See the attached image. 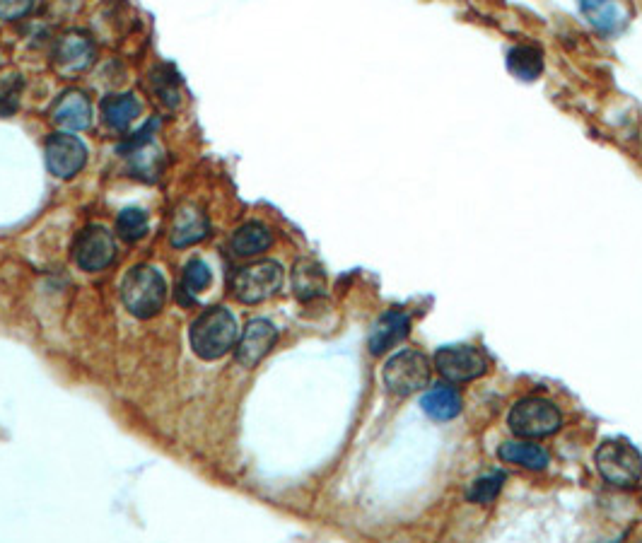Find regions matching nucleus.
I'll return each mask as SVG.
<instances>
[{
	"mask_svg": "<svg viewBox=\"0 0 642 543\" xmlns=\"http://www.w3.org/2000/svg\"><path fill=\"white\" fill-rule=\"evenodd\" d=\"M237 338V321L225 307L206 309L189 329L191 348L201 360H220L235 348Z\"/></svg>",
	"mask_w": 642,
	"mask_h": 543,
	"instance_id": "1",
	"label": "nucleus"
},
{
	"mask_svg": "<svg viewBox=\"0 0 642 543\" xmlns=\"http://www.w3.org/2000/svg\"><path fill=\"white\" fill-rule=\"evenodd\" d=\"M121 300L138 319H153L167 302L165 276L153 266H136L121 280Z\"/></svg>",
	"mask_w": 642,
	"mask_h": 543,
	"instance_id": "2",
	"label": "nucleus"
},
{
	"mask_svg": "<svg viewBox=\"0 0 642 543\" xmlns=\"http://www.w3.org/2000/svg\"><path fill=\"white\" fill-rule=\"evenodd\" d=\"M594 464L599 476L616 488H633L642 478V454L623 437L601 442Z\"/></svg>",
	"mask_w": 642,
	"mask_h": 543,
	"instance_id": "3",
	"label": "nucleus"
},
{
	"mask_svg": "<svg viewBox=\"0 0 642 543\" xmlns=\"http://www.w3.org/2000/svg\"><path fill=\"white\" fill-rule=\"evenodd\" d=\"M384 384L391 394L411 396L416 391H423L433 377V362L425 353L416 348H406L401 353L391 355L384 365Z\"/></svg>",
	"mask_w": 642,
	"mask_h": 543,
	"instance_id": "4",
	"label": "nucleus"
},
{
	"mask_svg": "<svg viewBox=\"0 0 642 543\" xmlns=\"http://www.w3.org/2000/svg\"><path fill=\"white\" fill-rule=\"evenodd\" d=\"M507 425L517 437L536 440V437L556 435L560 425H563V416H560L558 406L553 401L541 399V396H529V399L517 401L512 406Z\"/></svg>",
	"mask_w": 642,
	"mask_h": 543,
	"instance_id": "5",
	"label": "nucleus"
},
{
	"mask_svg": "<svg viewBox=\"0 0 642 543\" xmlns=\"http://www.w3.org/2000/svg\"><path fill=\"white\" fill-rule=\"evenodd\" d=\"M285 280V271L278 261H259V264L239 268L232 278V295L242 305H259L273 297Z\"/></svg>",
	"mask_w": 642,
	"mask_h": 543,
	"instance_id": "6",
	"label": "nucleus"
},
{
	"mask_svg": "<svg viewBox=\"0 0 642 543\" xmlns=\"http://www.w3.org/2000/svg\"><path fill=\"white\" fill-rule=\"evenodd\" d=\"M433 365L447 382L464 384L486 375L490 360L476 346H445L435 353Z\"/></svg>",
	"mask_w": 642,
	"mask_h": 543,
	"instance_id": "7",
	"label": "nucleus"
},
{
	"mask_svg": "<svg viewBox=\"0 0 642 543\" xmlns=\"http://www.w3.org/2000/svg\"><path fill=\"white\" fill-rule=\"evenodd\" d=\"M73 259L83 271L97 273L114 264L116 239L107 227L87 225L73 244Z\"/></svg>",
	"mask_w": 642,
	"mask_h": 543,
	"instance_id": "8",
	"label": "nucleus"
},
{
	"mask_svg": "<svg viewBox=\"0 0 642 543\" xmlns=\"http://www.w3.org/2000/svg\"><path fill=\"white\" fill-rule=\"evenodd\" d=\"M44 157L49 172L58 179H73L87 162L85 143L73 133H51L46 138Z\"/></svg>",
	"mask_w": 642,
	"mask_h": 543,
	"instance_id": "9",
	"label": "nucleus"
},
{
	"mask_svg": "<svg viewBox=\"0 0 642 543\" xmlns=\"http://www.w3.org/2000/svg\"><path fill=\"white\" fill-rule=\"evenodd\" d=\"M278 341L276 326L268 319H252L244 326L242 336L235 348V360L242 367H256L261 360L271 353Z\"/></svg>",
	"mask_w": 642,
	"mask_h": 543,
	"instance_id": "10",
	"label": "nucleus"
},
{
	"mask_svg": "<svg viewBox=\"0 0 642 543\" xmlns=\"http://www.w3.org/2000/svg\"><path fill=\"white\" fill-rule=\"evenodd\" d=\"M92 58H95V44L83 32H68L56 42L54 66L63 75L83 73L92 66Z\"/></svg>",
	"mask_w": 642,
	"mask_h": 543,
	"instance_id": "11",
	"label": "nucleus"
},
{
	"mask_svg": "<svg viewBox=\"0 0 642 543\" xmlns=\"http://www.w3.org/2000/svg\"><path fill=\"white\" fill-rule=\"evenodd\" d=\"M208 235H210V220L201 208L194 206V203H186V206L177 210L172 223V235H169V239H172V247L177 249L191 247V244L203 242Z\"/></svg>",
	"mask_w": 642,
	"mask_h": 543,
	"instance_id": "12",
	"label": "nucleus"
},
{
	"mask_svg": "<svg viewBox=\"0 0 642 543\" xmlns=\"http://www.w3.org/2000/svg\"><path fill=\"white\" fill-rule=\"evenodd\" d=\"M51 119L61 128H66V131H85L92 121L90 99L80 90L63 92L61 99L56 102L54 112H51Z\"/></svg>",
	"mask_w": 642,
	"mask_h": 543,
	"instance_id": "13",
	"label": "nucleus"
},
{
	"mask_svg": "<svg viewBox=\"0 0 642 543\" xmlns=\"http://www.w3.org/2000/svg\"><path fill=\"white\" fill-rule=\"evenodd\" d=\"M326 288H329V280H326V271L319 261L300 259L293 266V293L297 300H317V297L326 295Z\"/></svg>",
	"mask_w": 642,
	"mask_h": 543,
	"instance_id": "14",
	"label": "nucleus"
},
{
	"mask_svg": "<svg viewBox=\"0 0 642 543\" xmlns=\"http://www.w3.org/2000/svg\"><path fill=\"white\" fill-rule=\"evenodd\" d=\"M411 331V319L404 312H387L382 319L377 321V326L370 334V353L382 355L389 348H394L396 343H401Z\"/></svg>",
	"mask_w": 642,
	"mask_h": 543,
	"instance_id": "15",
	"label": "nucleus"
},
{
	"mask_svg": "<svg viewBox=\"0 0 642 543\" xmlns=\"http://www.w3.org/2000/svg\"><path fill=\"white\" fill-rule=\"evenodd\" d=\"M420 406H423L425 416L433 420H452L461 413V396L449 384H437V387L425 391Z\"/></svg>",
	"mask_w": 642,
	"mask_h": 543,
	"instance_id": "16",
	"label": "nucleus"
},
{
	"mask_svg": "<svg viewBox=\"0 0 642 543\" xmlns=\"http://www.w3.org/2000/svg\"><path fill=\"white\" fill-rule=\"evenodd\" d=\"M498 457L500 461H505V464H517L531 471L546 469L548 461H551L544 447L531 445V442H505V445H500L498 449Z\"/></svg>",
	"mask_w": 642,
	"mask_h": 543,
	"instance_id": "17",
	"label": "nucleus"
},
{
	"mask_svg": "<svg viewBox=\"0 0 642 543\" xmlns=\"http://www.w3.org/2000/svg\"><path fill=\"white\" fill-rule=\"evenodd\" d=\"M140 114V102L133 95L107 97L102 102V119L112 131L124 133Z\"/></svg>",
	"mask_w": 642,
	"mask_h": 543,
	"instance_id": "18",
	"label": "nucleus"
},
{
	"mask_svg": "<svg viewBox=\"0 0 642 543\" xmlns=\"http://www.w3.org/2000/svg\"><path fill=\"white\" fill-rule=\"evenodd\" d=\"M580 8L589 25L604 34L616 32L623 25V8L618 0H580Z\"/></svg>",
	"mask_w": 642,
	"mask_h": 543,
	"instance_id": "19",
	"label": "nucleus"
},
{
	"mask_svg": "<svg viewBox=\"0 0 642 543\" xmlns=\"http://www.w3.org/2000/svg\"><path fill=\"white\" fill-rule=\"evenodd\" d=\"M273 244L271 230L264 223H247L232 235V251L237 256H259Z\"/></svg>",
	"mask_w": 642,
	"mask_h": 543,
	"instance_id": "20",
	"label": "nucleus"
},
{
	"mask_svg": "<svg viewBox=\"0 0 642 543\" xmlns=\"http://www.w3.org/2000/svg\"><path fill=\"white\" fill-rule=\"evenodd\" d=\"M507 68H510V73L517 80L534 83L544 73V56H541V51L536 46H515L507 54Z\"/></svg>",
	"mask_w": 642,
	"mask_h": 543,
	"instance_id": "21",
	"label": "nucleus"
},
{
	"mask_svg": "<svg viewBox=\"0 0 642 543\" xmlns=\"http://www.w3.org/2000/svg\"><path fill=\"white\" fill-rule=\"evenodd\" d=\"M116 235L124 242H138L148 235V215L140 208H126L121 210L116 218Z\"/></svg>",
	"mask_w": 642,
	"mask_h": 543,
	"instance_id": "22",
	"label": "nucleus"
},
{
	"mask_svg": "<svg viewBox=\"0 0 642 543\" xmlns=\"http://www.w3.org/2000/svg\"><path fill=\"white\" fill-rule=\"evenodd\" d=\"M503 483H505V474H500V471L478 476L476 481L471 483V488L466 490V498L476 502V505H490V502L498 498L500 490H503Z\"/></svg>",
	"mask_w": 642,
	"mask_h": 543,
	"instance_id": "23",
	"label": "nucleus"
},
{
	"mask_svg": "<svg viewBox=\"0 0 642 543\" xmlns=\"http://www.w3.org/2000/svg\"><path fill=\"white\" fill-rule=\"evenodd\" d=\"M210 280H213V273H210L206 261L194 259L186 264L184 278H182V285H184L186 293H203V290H206L210 285Z\"/></svg>",
	"mask_w": 642,
	"mask_h": 543,
	"instance_id": "24",
	"label": "nucleus"
},
{
	"mask_svg": "<svg viewBox=\"0 0 642 543\" xmlns=\"http://www.w3.org/2000/svg\"><path fill=\"white\" fill-rule=\"evenodd\" d=\"M34 0H0V20L15 22L32 13Z\"/></svg>",
	"mask_w": 642,
	"mask_h": 543,
	"instance_id": "25",
	"label": "nucleus"
},
{
	"mask_svg": "<svg viewBox=\"0 0 642 543\" xmlns=\"http://www.w3.org/2000/svg\"><path fill=\"white\" fill-rule=\"evenodd\" d=\"M20 90H22V80L20 75H13L8 85L3 87V95H0V112L3 114H13L17 109V99H20Z\"/></svg>",
	"mask_w": 642,
	"mask_h": 543,
	"instance_id": "26",
	"label": "nucleus"
},
{
	"mask_svg": "<svg viewBox=\"0 0 642 543\" xmlns=\"http://www.w3.org/2000/svg\"><path fill=\"white\" fill-rule=\"evenodd\" d=\"M0 66H3V51H0Z\"/></svg>",
	"mask_w": 642,
	"mask_h": 543,
	"instance_id": "27",
	"label": "nucleus"
}]
</instances>
